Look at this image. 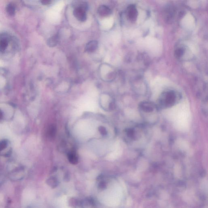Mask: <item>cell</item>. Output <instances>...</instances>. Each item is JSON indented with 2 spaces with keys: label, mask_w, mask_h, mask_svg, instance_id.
I'll list each match as a JSON object with an SVG mask.
<instances>
[{
  "label": "cell",
  "mask_w": 208,
  "mask_h": 208,
  "mask_svg": "<svg viewBox=\"0 0 208 208\" xmlns=\"http://www.w3.org/2000/svg\"><path fill=\"white\" fill-rule=\"evenodd\" d=\"M12 153V148L10 141L3 139L0 140V156L9 157Z\"/></svg>",
  "instance_id": "7a4b0ae2"
},
{
  "label": "cell",
  "mask_w": 208,
  "mask_h": 208,
  "mask_svg": "<svg viewBox=\"0 0 208 208\" xmlns=\"http://www.w3.org/2000/svg\"><path fill=\"white\" fill-rule=\"evenodd\" d=\"M127 14L129 19L132 21H136L138 16V12L134 5H131L127 9Z\"/></svg>",
  "instance_id": "5b68a950"
},
{
  "label": "cell",
  "mask_w": 208,
  "mask_h": 208,
  "mask_svg": "<svg viewBox=\"0 0 208 208\" xmlns=\"http://www.w3.org/2000/svg\"><path fill=\"white\" fill-rule=\"evenodd\" d=\"M86 10L80 7H77L73 11V14L78 20L84 22L87 19Z\"/></svg>",
  "instance_id": "277c9868"
},
{
  "label": "cell",
  "mask_w": 208,
  "mask_h": 208,
  "mask_svg": "<svg viewBox=\"0 0 208 208\" xmlns=\"http://www.w3.org/2000/svg\"><path fill=\"white\" fill-rule=\"evenodd\" d=\"M3 114L1 112H0V120H1V119H2L3 118Z\"/></svg>",
  "instance_id": "2e32d148"
},
{
  "label": "cell",
  "mask_w": 208,
  "mask_h": 208,
  "mask_svg": "<svg viewBox=\"0 0 208 208\" xmlns=\"http://www.w3.org/2000/svg\"><path fill=\"white\" fill-rule=\"evenodd\" d=\"M7 11L9 14L11 16H13L15 14V8L13 5L10 4L7 6Z\"/></svg>",
  "instance_id": "7c38bea8"
},
{
  "label": "cell",
  "mask_w": 208,
  "mask_h": 208,
  "mask_svg": "<svg viewBox=\"0 0 208 208\" xmlns=\"http://www.w3.org/2000/svg\"><path fill=\"white\" fill-rule=\"evenodd\" d=\"M56 127L54 125H50L47 130V136L50 140L53 139L56 135Z\"/></svg>",
  "instance_id": "30bf717a"
},
{
  "label": "cell",
  "mask_w": 208,
  "mask_h": 208,
  "mask_svg": "<svg viewBox=\"0 0 208 208\" xmlns=\"http://www.w3.org/2000/svg\"><path fill=\"white\" fill-rule=\"evenodd\" d=\"M59 42V37L57 34L50 37L47 41V44L50 47H54Z\"/></svg>",
  "instance_id": "9c48e42d"
},
{
  "label": "cell",
  "mask_w": 208,
  "mask_h": 208,
  "mask_svg": "<svg viewBox=\"0 0 208 208\" xmlns=\"http://www.w3.org/2000/svg\"><path fill=\"white\" fill-rule=\"evenodd\" d=\"M98 42L96 40H92L87 44L85 47V51L88 52H92L97 49Z\"/></svg>",
  "instance_id": "52a82bcc"
},
{
  "label": "cell",
  "mask_w": 208,
  "mask_h": 208,
  "mask_svg": "<svg viewBox=\"0 0 208 208\" xmlns=\"http://www.w3.org/2000/svg\"><path fill=\"white\" fill-rule=\"evenodd\" d=\"M180 99L178 93L172 90H168L163 92L159 96L158 106L159 107H170L178 103Z\"/></svg>",
  "instance_id": "6da1fadb"
},
{
  "label": "cell",
  "mask_w": 208,
  "mask_h": 208,
  "mask_svg": "<svg viewBox=\"0 0 208 208\" xmlns=\"http://www.w3.org/2000/svg\"><path fill=\"white\" fill-rule=\"evenodd\" d=\"M67 158L70 163L72 165L77 164L78 163V156L76 152L74 151H71L67 154Z\"/></svg>",
  "instance_id": "ba28073f"
},
{
  "label": "cell",
  "mask_w": 208,
  "mask_h": 208,
  "mask_svg": "<svg viewBox=\"0 0 208 208\" xmlns=\"http://www.w3.org/2000/svg\"><path fill=\"white\" fill-rule=\"evenodd\" d=\"M52 0H42V4L44 5H48L50 4L52 2Z\"/></svg>",
  "instance_id": "9a60e30c"
},
{
  "label": "cell",
  "mask_w": 208,
  "mask_h": 208,
  "mask_svg": "<svg viewBox=\"0 0 208 208\" xmlns=\"http://www.w3.org/2000/svg\"><path fill=\"white\" fill-rule=\"evenodd\" d=\"M46 183L49 186L53 189L56 188L59 185L58 180L54 177L49 178L46 180Z\"/></svg>",
  "instance_id": "8fae6325"
},
{
  "label": "cell",
  "mask_w": 208,
  "mask_h": 208,
  "mask_svg": "<svg viewBox=\"0 0 208 208\" xmlns=\"http://www.w3.org/2000/svg\"><path fill=\"white\" fill-rule=\"evenodd\" d=\"M107 186V184L105 182H101L98 185V187L101 189H103L106 188Z\"/></svg>",
  "instance_id": "5bb4252c"
},
{
  "label": "cell",
  "mask_w": 208,
  "mask_h": 208,
  "mask_svg": "<svg viewBox=\"0 0 208 208\" xmlns=\"http://www.w3.org/2000/svg\"><path fill=\"white\" fill-rule=\"evenodd\" d=\"M98 131H99L100 133L103 135H106L107 134V129L105 127L103 126H100L98 128Z\"/></svg>",
  "instance_id": "4fadbf2b"
},
{
  "label": "cell",
  "mask_w": 208,
  "mask_h": 208,
  "mask_svg": "<svg viewBox=\"0 0 208 208\" xmlns=\"http://www.w3.org/2000/svg\"><path fill=\"white\" fill-rule=\"evenodd\" d=\"M25 176V170L23 167H15L10 173V177L13 180H20Z\"/></svg>",
  "instance_id": "3957f363"
},
{
  "label": "cell",
  "mask_w": 208,
  "mask_h": 208,
  "mask_svg": "<svg viewBox=\"0 0 208 208\" xmlns=\"http://www.w3.org/2000/svg\"><path fill=\"white\" fill-rule=\"evenodd\" d=\"M98 12L101 17H105L110 16L112 14V11L108 7L102 5L99 7Z\"/></svg>",
  "instance_id": "8992f818"
}]
</instances>
